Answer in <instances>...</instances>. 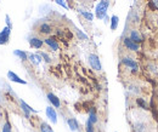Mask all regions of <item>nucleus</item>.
<instances>
[{
	"label": "nucleus",
	"mask_w": 158,
	"mask_h": 132,
	"mask_svg": "<svg viewBox=\"0 0 158 132\" xmlns=\"http://www.w3.org/2000/svg\"><path fill=\"white\" fill-rule=\"evenodd\" d=\"M76 34H77V37H78L79 40H88L89 37L85 34V33H83L80 29H76Z\"/></svg>",
	"instance_id": "nucleus-25"
},
{
	"label": "nucleus",
	"mask_w": 158,
	"mask_h": 132,
	"mask_svg": "<svg viewBox=\"0 0 158 132\" xmlns=\"http://www.w3.org/2000/svg\"><path fill=\"white\" fill-rule=\"evenodd\" d=\"M129 38L131 39L134 42L139 44V45L143 42V35H142L139 30H136V29H131V30L129 32Z\"/></svg>",
	"instance_id": "nucleus-12"
},
{
	"label": "nucleus",
	"mask_w": 158,
	"mask_h": 132,
	"mask_svg": "<svg viewBox=\"0 0 158 132\" xmlns=\"http://www.w3.org/2000/svg\"><path fill=\"white\" fill-rule=\"evenodd\" d=\"M46 98H48V101L50 102V104H51L54 108H56V109H57V108H61V101H60V98L54 94V92H51V91L46 92Z\"/></svg>",
	"instance_id": "nucleus-11"
},
{
	"label": "nucleus",
	"mask_w": 158,
	"mask_h": 132,
	"mask_svg": "<svg viewBox=\"0 0 158 132\" xmlns=\"http://www.w3.org/2000/svg\"><path fill=\"white\" fill-rule=\"evenodd\" d=\"M45 114L46 118L52 122V124H57V112L52 106H48L45 108Z\"/></svg>",
	"instance_id": "nucleus-10"
},
{
	"label": "nucleus",
	"mask_w": 158,
	"mask_h": 132,
	"mask_svg": "<svg viewBox=\"0 0 158 132\" xmlns=\"http://www.w3.org/2000/svg\"><path fill=\"white\" fill-rule=\"evenodd\" d=\"M28 61L33 66H39L40 63L43 62V58L39 55V52H37V54H28Z\"/></svg>",
	"instance_id": "nucleus-14"
},
{
	"label": "nucleus",
	"mask_w": 158,
	"mask_h": 132,
	"mask_svg": "<svg viewBox=\"0 0 158 132\" xmlns=\"http://www.w3.org/2000/svg\"><path fill=\"white\" fill-rule=\"evenodd\" d=\"M78 12H79V15L85 19V21H88V22H93V19H94V14H91L90 11H85V10L79 9Z\"/></svg>",
	"instance_id": "nucleus-17"
},
{
	"label": "nucleus",
	"mask_w": 158,
	"mask_h": 132,
	"mask_svg": "<svg viewBox=\"0 0 158 132\" xmlns=\"http://www.w3.org/2000/svg\"><path fill=\"white\" fill-rule=\"evenodd\" d=\"M89 121H91L93 124H98L99 122V115H98V112H96V108L95 107H91L90 110H89V118H88Z\"/></svg>",
	"instance_id": "nucleus-16"
},
{
	"label": "nucleus",
	"mask_w": 158,
	"mask_h": 132,
	"mask_svg": "<svg viewBox=\"0 0 158 132\" xmlns=\"http://www.w3.org/2000/svg\"><path fill=\"white\" fill-rule=\"evenodd\" d=\"M44 45L48 46L49 50H51V51H54V52H56V51L60 50L59 40H57L56 37H51V35L46 37V38L44 39Z\"/></svg>",
	"instance_id": "nucleus-5"
},
{
	"label": "nucleus",
	"mask_w": 158,
	"mask_h": 132,
	"mask_svg": "<svg viewBox=\"0 0 158 132\" xmlns=\"http://www.w3.org/2000/svg\"><path fill=\"white\" fill-rule=\"evenodd\" d=\"M39 55L41 56L43 61H44L45 63H51V57H50V55H49L48 52H45V51H39Z\"/></svg>",
	"instance_id": "nucleus-24"
},
{
	"label": "nucleus",
	"mask_w": 158,
	"mask_h": 132,
	"mask_svg": "<svg viewBox=\"0 0 158 132\" xmlns=\"http://www.w3.org/2000/svg\"><path fill=\"white\" fill-rule=\"evenodd\" d=\"M85 132H95V124L86 120L85 122Z\"/></svg>",
	"instance_id": "nucleus-23"
},
{
	"label": "nucleus",
	"mask_w": 158,
	"mask_h": 132,
	"mask_svg": "<svg viewBox=\"0 0 158 132\" xmlns=\"http://www.w3.org/2000/svg\"><path fill=\"white\" fill-rule=\"evenodd\" d=\"M37 32H38V34H40V35L49 37L54 32V27L50 23H48V22H41V23H39V26L37 27Z\"/></svg>",
	"instance_id": "nucleus-4"
},
{
	"label": "nucleus",
	"mask_w": 158,
	"mask_h": 132,
	"mask_svg": "<svg viewBox=\"0 0 158 132\" xmlns=\"http://www.w3.org/2000/svg\"><path fill=\"white\" fill-rule=\"evenodd\" d=\"M118 24H119V17L117 15H113L111 17V21H110V28H111V30H116L118 28Z\"/></svg>",
	"instance_id": "nucleus-19"
},
{
	"label": "nucleus",
	"mask_w": 158,
	"mask_h": 132,
	"mask_svg": "<svg viewBox=\"0 0 158 132\" xmlns=\"http://www.w3.org/2000/svg\"><path fill=\"white\" fill-rule=\"evenodd\" d=\"M83 1H89V0H83Z\"/></svg>",
	"instance_id": "nucleus-28"
},
{
	"label": "nucleus",
	"mask_w": 158,
	"mask_h": 132,
	"mask_svg": "<svg viewBox=\"0 0 158 132\" xmlns=\"http://www.w3.org/2000/svg\"><path fill=\"white\" fill-rule=\"evenodd\" d=\"M136 104H138L139 108H141V109H143V110H148L150 108H148V104H147V102L143 99V98H141V97H138L136 98Z\"/></svg>",
	"instance_id": "nucleus-21"
},
{
	"label": "nucleus",
	"mask_w": 158,
	"mask_h": 132,
	"mask_svg": "<svg viewBox=\"0 0 158 132\" xmlns=\"http://www.w3.org/2000/svg\"><path fill=\"white\" fill-rule=\"evenodd\" d=\"M19 104H20V108L21 110L23 112L24 114V116L27 118V119H31V115L32 114H37L38 113V110H35L34 108H32L29 104H27L23 99H19Z\"/></svg>",
	"instance_id": "nucleus-7"
},
{
	"label": "nucleus",
	"mask_w": 158,
	"mask_h": 132,
	"mask_svg": "<svg viewBox=\"0 0 158 132\" xmlns=\"http://www.w3.org/2000/svg\"><path fill=\"white\" fill-rule=\"evenodd\" d=\"M110 7V0H101L95 7V17L98 19H105L107 17V11Z\"/></svg>",
	"instance_id": "nucleus-1"
},
{
	"label": "nucleus",
	"mask_w": 158,
	"mask_h": 132,
	"mask_svg": "<svg viewBox=\"0 0 158 132\" xmlns=\"http://www.w3.org/2000/svg\"><path fill=\"white\" fill-rule=\"evenodd\" d=\"M14 55L17 57L19 59H21L22 62H26L28 61V54L23 50H14Z\"/></svg>",
	"instance_id": "nucleus-18"
},
{
	"label": "nucleus",
	"mask_w": 158,
	"mask_h": 132,
	"mask_svg": "<svg viewBox=\"0 0 158 132\" xmlns=\"http://www.w3.org/2000/svg\"><path fill=\"white\" fill-rule=\"evenodd\" d=\"M28 42H29V46H31L32 49H34V50H40V49H43V46H44V39H41L40 37H38V35L31 37L29 40H28Z\"/></svg>",
	"instance_id": "nucleus-9"
},
{
	"label": "nucleus",
	"mask_w": 158,
	"mask_h": 132,
	"mask_svg": "<svg viewBox=\"0 0 158 132\" xmlns=\"http://www.w3.org/2000/svg\"><path fill=\"white\" fill-rule=\"evenodd\" d=\"M88 63L89 66L91 67V69H94L95 72H101L102 70V64H101V61L98 55L95 54H90L88 56Z\"/></svg>",
	"instance_id": "nucleus-2"
},
{
	"label": "nucleus",
	"mask_w": 158,
	"mask_h": 132,
	"mask_svg": "<svg viewBox=\"0 0 158 132\" xmlns=\"http://www.w3.org/2000/svg\"><path fill=\"white\" fill-rule=\"evenodd\" d=\"M67 125L69 127V130L73 132L79 131V122L76 118H68L67 119Z\"/></svg>",
	"instance_id": "nucleus-15"
},
{
	"label": "nucleus",
	"mask_w": 158,
	"mask_h": 132,
	"mask_svg": "<svg viewBox=\"0 0 158 132\" xmlns=\"http://www.w3.org/2000/svg\"><path fill=\"white\" fill-rule=\"evenodd\" d=\"M39 132H54V130H52V127L48 124V122H40L39 125Z\"/></svg>",
	"instance_id": "nucleus-22"
},
{
	"label": "nucleus",
	"mask_w": 158,
	"mask_h": 132,
	"mask_svg": "<svg viewBox=\"0 0 158 132\" xmlns=\"http://www.w3.org/2000/svg\"><path fill=\"white\" fill-rule=\"evenodd\" d=\"M5 22H6V26H7V27L12 28V22H11V18H10V16H9V15H6V16H5Z\"/></svg>",
	"instance_id": "nucleus-27"
},
{
	"label": "nucleus",
	"mask_w": 158,
	"mask_h": 132,
	"mask_svg": "<svg viewBox=\"0 0 158 132\" xmlns=\"http://www.w3.org/2000/svg\"><path fill=\"white\" fill-rule=\"evenodd\" d=\"M120 62H122V64L124 66V67H127V68H129L133 73H136L139 70V64L138 62L134 59V58H131V57H122V59H120Z\"/></svg>",
	"instance_id": "nucleus-3"
},
{
	"label": "nucleus",
	"mask_w": 158,
	"mask_h": 132,
	"mask_svg": "<svg viewBox=\"0 0 158 132\" xmlns=\"http://www.w3.org/2000/svg\"><path fill=\"white\" fill-rule=\"evenodd\" d=\"M54 1H55V2L57 4V5H60L61 7L66 9V10H68V9H69V7H68V5L66 4V1H64V0H54Z\"/></svg>",
	"instance_id": "nucleus-26"
},
{
	"label": "nucleus",
	"mask_w": 158,
	"mask_h": 132,
	"mask_svg": "<svg viewBox=\"0 0 158 132\" xmlns=\"http://www.w3.org/2000/svg\"><path fill=\"white\" fill-rule=\"evenodd\" d=\"M1 132H12V125H11L9 118H5V121L1 126Z\"/></svg>",
	"instance_id": "nucleus-20"
},
{
	"label": "nucleus",
	"mask_w": 158,
	"mask_h": 132,
	"mask_svg": "<svg viewBox=\"0 0 158 132\" xmlns=\"http://www.w3.org/2000/svg\"><path fill=\"white\" fill-rule=\"evenodd\" d=\"M7 79H9L10 81L16 82V84H20V85H27V81L23 80L22 78H20V76L17 75L15 72H12V70H9V72H7Z\"/></svg>",
	"instance_id": "nucleus-13"
},
{
	"label": "nucleus",
	"mask_w": 158,
	"mask_h": 132,
	"mask_svg": "<svg viewBox=\"0 0 158 132\" xmlns=\"http://www.w3.org/2000/svg\"><path fill=\"white\" fill-rule=\"evenodd\" d=\"M123 45H124V47L128 51H131V52H138V51H140V45L136 44V42H134L129 37L123 39Z\"/></svg>",
	"instance_id": "nucleus-8"
},
{
	"label": "nucleus",
	"mask_w": 158,
	"mask_h": 132,
	"mask_svg": "<svg viewBox=\"0 0 158 132\" xmlns=\"http://www.w3.org/2000/svg\"><path fill=\"white\" fill-rule=\"evenodd\" d=\"M11 32H12V28L5 26L1 32H0V46H4V45H7L10 38H11Z\"/></svg>",
	"instance_id": "nucleus-6"
}]
</instances>
